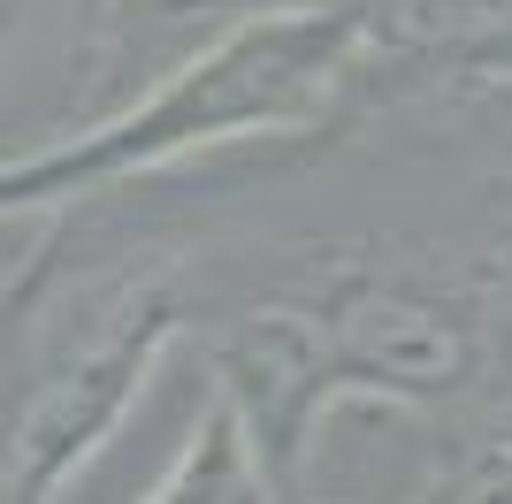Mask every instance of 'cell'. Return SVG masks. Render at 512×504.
<instances>
[{
    "label": "cell",
    "instance_id": "1",
    "mask_svg": "<svg viewBox=\"0 0 512 504\" xmlns=\"http://www.w3.org/2000/svg\"><path fill=\"white\" fill-rule=\"evenodd\" d=\"M46 214H62L77 245H54L46 222H8V504L85 482L199 314L192 222L146 214V230H130L115 199Z\"/></svg>",
    "mask_w": 512,
    "mask_h": 504
},
{
    "label": "cell",
    "instance_id": "2",
    "mask_svg": "<svg viewBox=\"0 0 512 504\" xmlns=\"http://www.w3.org/2000/svg\"><path fill=\"white\" fill-rule=\"evenodd\" d=\"M367 123H383L367 8L360 0L283 8V16H253L192 46L123 107L8 153L0 214H46L100 191L161 184L192 161L230 168L268 161V153H337Z\"/></svg>",
    "mask_w": 512,
    "mask_h": 504
},
{
    "label": "cell",
    "instance_id": "3",
    "mask_svg": "<svg viewBox=\"0 0 512 504\" xmlns=\"http://www.w3.org/2000/svg\"><path fill=\"white\" fill-rule=\"evenodd\" d=\"M283 8H321V0H69L62 123H92L107 107H123L138 84L176 69L192 46L253 16H283Z\"/></svg>",
    "mask_w": 512,
    "mask_h": 504
},
{
    "label": "cell",
    "instance_id": "4",
    "mask_svg": "<svg viewBox=\"0 0 512 504\" xmlns=\"http://www.w3.org/2000/svg\"><path fill=\"white\" fill-rule=\"evenodd\" d=\"M383 115L444 107L482 77H512V0H360Z\"/></svg>",
    "mask_w": 512,
    "mask_h": 504
},
{
    "label": "cell",
    "instance_id": "5",
    "mask_svg": "<svg viewBox=\"0 0 512 504\" xmlns=\"http://www.w3.org/2000/svg\"><path fill=\"white\" fill-rule=\"evenodd\" d=\"M146 497L169 504V497H283V489L268 474V451H260L253 420L237 413V398L199 375V413L184 428V443H176V459L153 474Z\"/></svg>",
    "mask_w": 512,
    "mask_h": 504
},
{
    "label": "cell",
    "instance_id": "6",
    "mask_svg": "<svg viewBox=\"0 0 512 504\" xmlns=\"http://www.w3.org/2000/svg\"><path fill=\"white\" fill-rule=\"evenodd\" d=\"M421 497H512V398L451 420L421 474Z\"/></svg>",
    "mask_w": 512,
    "mask_h": 504
},
{
    "label": "cell",
    "instance_id": "7",
    "mask_svg": "<svg viewBox=\"0 0 512 504\" xmlns=\"http://www.w3.org/2000/svg\"><path fill=\"white\" fill-rule=\"evenodd\" d=\"M451 115H474V123H490V130H505L512 138V77H482V84H467L459 100H444Z\"/></svg>",
    "mask_w": 512,
    "mask_h": 504
}]
</instances>
